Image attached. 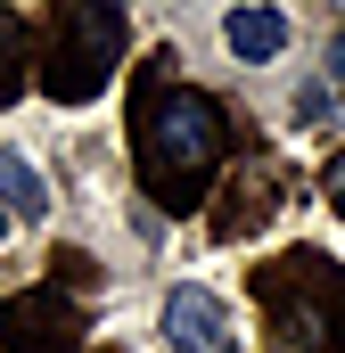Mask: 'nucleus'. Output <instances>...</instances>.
Masks as SVG:
<instances>
[{
	"mask_svg": "<svg viewBox=\"0 0 345 353\" xmlns=\"http://www.w3.org/2000/svg\"><path fill=\"white\" fill-rule=\"evenodd\" d=\"M181 58L157 50L132 83V165H140V189L165 205V214H189L206 205L222 173H230V115L222 99L172 74Z\"/></svg>",
	"mask_w": 345,
	"mask_h": 353,
	"instance_id": "obj_1",
	"label": "nucleus"
},
{
	"mask_svg": "<svg viewBox=\"0 0 345 353\" xmlns=\"http://www.w3.org/2000/svg\"><path fill=\"white\" fill-rule=\"evenodd\" d=\"M115 58H124V8H115V0H58V8L41 17L33 74H41V90H50L58 107L99 99L107 74H115Z\"/></svg>",
	"mask_w": 345,
	"mask_h": 353,
	"instance_id": "obj_2",
	"label": "nucleus"
},
{
	"mask_svg": "<svg viewBox=\"0 0 345 353\" xmlns=\"http://www.w3.org/2000/svg\"><path fill=\"white\" fill-rule=\"evenodd\" d=\"M255 304L271 321V345L279 353H313L337 337V304H345V271L321 255V247H296L279 263L255 271Z\"/></svg>",
	"mask_w": 345,
	"mask_h": 353,
	"instance_id": "obj_3",
	"label": "nucleus"
},
{
	"mask_svg": "<svg viewBox=\"0 0 345 353\" xmlns=\"http://www.w3.org/2000/svg\"><path fill=\"white\" fill-rule=\"evenodd\" d=\"M288 189H296V173H288L271 148H239V165H230V173H222V189H214V214H206V230H214L222 247L255 239L263 222L288 205Z\"/></svg>",
	"mask_w": 345,
	"mask_h": 353,
	"instance_id": "obj_4",
	"label": "nucleus"
},
{
	"mask_svg": "<svg viewBox=\"0 0 345 353\" xmlns=\"http://www.w3.org/2000/svg\"><path fill=\"white\" fill-rule=\"evenodd\" d=\"M90 321L75 296H58V288H17V296H0V353H83Z\"/></svg>",
	"mask_w": 345,
	"mask_h": 353,
	"instance_id": "obj_5",
	"label": "nucleus"
},
{
	"mask_svg": "<svg viewBox=\"0 0 345 353\" xmlns=\"http://www.w3.org/2000/svg\"><path fill=\"white\" fill-rule=\"evenodd\" d=\"M165 345L172 353H239L230 304H222L214 288H172L165 296Z\"/></svg>",
	"mask_w": 345,
	"mask_h": 353,
	"instance_id": "obj_6",
	"label": "nucleus"
},
{
	"mask_svg": "<svg viewBox=\"0 0 345 353\" xmlns=\"http://www.w3.org/2000/svg\"><path fill=\"white\" fill-rule=\"evenodd\" d=\"M0 214H8V222H41V214H50V189H41V173H33L17 148H0Z\"/></svg>",
	"mask_w": 345,
	"mask_h": 353,
	"instance_id": "obj_7",
	"label": "nucleus"
},
{
	"mask_svg": "<svg viewBox=\"0 0 345 353\" xmlns=\"http://www.w3.org/2000/svg\"><path fill=\"white\" fill-rule=\"evenodd\" d=\"M222 41H230L239 58H279V50H288V17H279V8H230Z\"/></svg>",
	"mask_w": 345,
	"mask_h": 353,
	"instance_id": "obj_8",
	"label": "nucleus"
},
{
	"mask_svg": "<svg viewBox=\"0 0 345 353\" xmlns=\"http://www.w3.org/2000/svg\"><path fill=\"white\" fill-rule=\"evenodd\" d=\"M25 74H33V33H25V17L0 8V107L25 99Z\"/></svg>",
	"mask_w": 345,
	"mask_h": 353,
	"instance_id": "obj_9",
	"label": "nucleus"
},
{
	"mask_svg": "<svg viewBox=\"0 0 345 353\" xmlns=\"http://www.w3.org/2000/svg\"><path fill=\"white\" fill-rule=\"evenodd\" d=\"M321 197L337 205V222H345V157H329V173H321Z\"/></svg>",
	"mask_w": 345,
	"mask_h": 353,
	"instance_id": "obj_10",
	"label": "nucleus"
},
{
	"mask_svg": "<svg viewBox=\"0 0 345 353\" xmlns=\"http://www.w3.org/2000/svg\"><path fill=\"white\" fill-rule=\"evenodd\" d=\"M329 58H337V83H345V33H337V50H329Z\"/></svg>",
	"mask_w": 345,
	"mask_h": 353,
	"instance_id": "obj_11",
	"label": "nucleus"
},
{
	"mask_svg": "<svg viewBox=\"0 0 345 353\" xmlns=\"http://www.w3.org/2000/svg\"><path fill=\"white\" fill-rule=\"evenodd\" d=\"M337 345H345V304H337Z\"/></svg>",
	"mask_w": 345,
	"mask_h": 353,
	"instance_id": "obj_12",
	"label": "nucleus"
},
{
	"mask_svg": "<svg viewBox=\"0 0 345 353\" xmlns=\"http://www.w3.org/2000/svg\"><path fill=\"white\" fill-rule=\"evenodd\" d=\"M0 239H8V214H0Z\"/></svg>",
	"mask_w": 345,
	"mask_h": 353,
	"instance_id": "obj_13",
	"label": "nucleus"
}]
</instances>
